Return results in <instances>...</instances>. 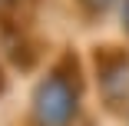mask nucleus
<instances>
[{"label":"nucleus","instance_id":"nucleus-2","mask_svg":"<svg viewBox=\"0 0 129 126\" xmlns=\"http://www.w3.org/2000/svg\"><path fill=\"white\" fill-rule=\"evenodd\" d=\"M96 4H103V0H96Z\"/></svg>","mask_w":129,"mask_h":126},{"label":"nucleus","instance_id":"nucleus-1","mask_svg":"<svg viewBox=\"0 0 129 126\" xmlns=\"http://www.w3.org/2000/svg\"><path fill=\"white\" fill-rule=\"evenodd\" d=\"M37 113L46 126H63L73 113V93L60 80H46L37 93Z\"/></svg>","mask_w":129,"mask_h":126}]
</instances>
